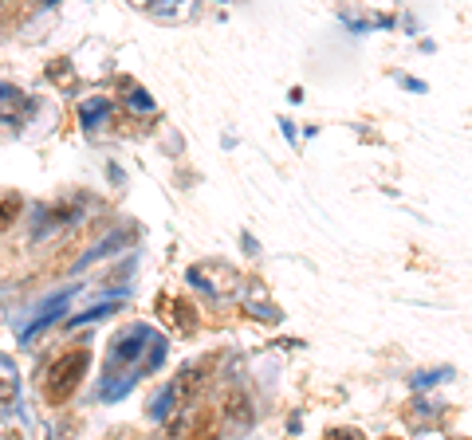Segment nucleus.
Segmentation results:
<instances>
[{"mask_svg": "<svg viewBox=\"0 0 472 440\" xmlns=\"http://www.w3.org/2000/svg\"><path fill=\"white\" fill-rule=\"evenodd\" d=\"M71 295H76V287H67V292H59V295L52 299V303H44V307H40V314H36V319L20 331V343H32V338L40 334L47 322H56V319H59V311H64V307L71 303Z\"/></svg>", "mask_w": 472, "mask_h": 440, "instance_id": "nucleus-3", "label": "nucleus"}, {"mask_svg": "<svg viewBox=\"0 0 472 440\" xmlns=\"http://www.w3.org/2000/svg\"><path fill=\"white\" fill-rule=\"evenodd\" d=\"M83 366H87V350H67V354H59L52 366L44 373V397L59 405V401H67L71 394L79 389V377H83Z\"/></svg>", "mask_w": 472, "mask_h": 440, "instance_id": "nucleus-1", "label": "nucleus"}, {"mask_svg": "<svg viewBox=\"0 0 472 440\" xmlns=\"http://www.w3.org/2000/svg\"><path fill=\"white\" fill-rule=\"evenodd\" d=\"M16 212H20V200H16V197H5V200H0V229H5V224L16 217Z\"/></svg>", "mask_w": 472, "mask_h": 440, "instance_id": "nucleus-4", "label": "nucleus"}, {"mask_svg": "<svg viewBox=\"0 0 472 440\" xmlns=\"http://www.w3.org/2000/svg\"><path fill=\"white\" fill-rule=\"evenodd\" d=\"M107 110H110V103H103V98H98V103H87V107H83V118H87V126H98L95 118H98V115H107Z\"/></svg>", "mask_w": 472, "mask_h": 440, "instance_id": "nucleus-5", "label": "nucleus"}, {"mask_svg": "<svg viewBox=\"0 0 472 440\" xmlns=\"http://www.w3.org/2000/svg\"><path fill=\"white\" fill-rule=\"evenodd\" d=\"M154 343V331L150 326H142V322H134V326H127L115 343H110V354H107V373H118L122 366H130V370H139L134 362L142 358V350ZM142 373V370H139Z\"/></svg>", "mask_w": 472, "mask_h": 440, "instance_id": "nucleus-2", "label": "nucleus"}]
</instances>
